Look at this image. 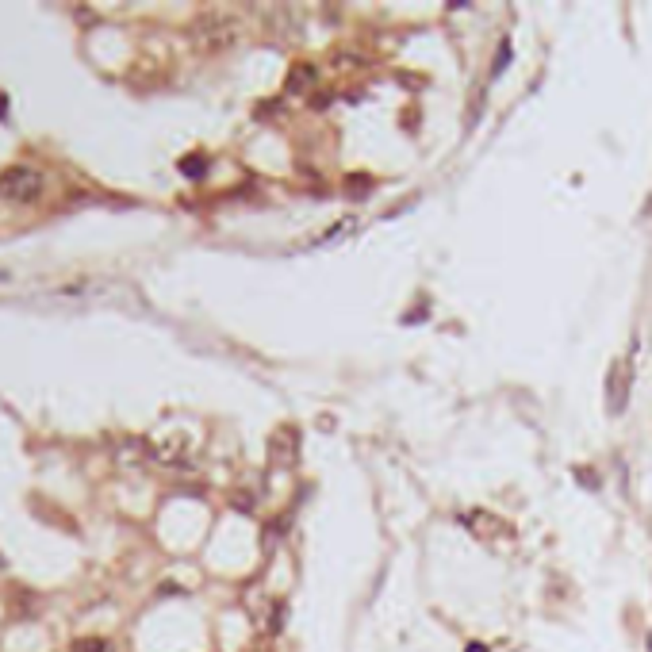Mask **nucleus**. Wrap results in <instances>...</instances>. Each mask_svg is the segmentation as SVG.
I'll return each mask as SVG.
<instances>
[{"label":"nucleus","mask_w":652,"mask_h":652,"mask_svg":"<svg viewBox=\"0 0 652 652\" xmlns=\"http://www.w3.org/2000/svg\"><path fill=\"white\" fill-rule=\"evenodd\" d=\"M43 196V173L31 170V165H8L0 173V200L8 203H31Z\"/></svg>","instance_id":"obj_2"},{"label":"nucleus","mask_w":652,"mask_h":652,"mask_svg":"<svg viewBox=\"0 0 652 652\" xmlns=\"http://www.w3.org/2000/svg\"><path fill=\"white\" fill-rule=\"evenodd\" d=\"M315 66L311 62H295L292 69H288V92H311L315 88Z\"/></svg>","instance_id":"obj_3"},{"label":"nucleus","mask_w":652,"mask_h":652,"mask_svg":"<svg viewBox=\"0 0 652 652\" xmlns=\"http://www.w3.org/2000/svg\"><path fill=\"white\" fill-rule=\"evenodd\" d=\"M629 384V365L622 361V368H614V377H610V411H622L626 407V388Z\"/></svg>","instance_id":"obj_4"},{"label":"nucleus","mask_w":652,"mask_h":652,"mask_svg":"<svg viewBox=\"0 0 652 652\" xmlns=\"http://www.w3.org/2000/svg\"><path fill=\"white\" fill-rule=\"evenodd\" d=\"M192 35L208 54H219V50H231L238 43L242 24H238V16H231V12H203L196 20V27H192Z\"/></svg>","instance_id":"obj_1"},{"label":"nucleus","mask_w":652,"mask_h":652,"mask_svg":"<svg viewBox=\"0 0 652 652\" xmlns=\"http://www.w3.org/2000/svg\"><path fill=\"white\" fill-rule=\"evenodd\" d=\"M353 231H357V219H353V215H346L342 223H334V227L319 238V242H315V246H326V242H338V238H346V234H353Z\"/></svg>","instance_id":"obj_6"},{"label":"nucleus","mask_w":652,"mask_h":652,"mask_svg":"<svg viewBox=\"0 0 652 652\" xmlns=\"http://www.w3.org/2000/svg\"><path fill=\"white\" fill-rule=\"evenodd\" d=\"M273 453H276V461H285V464L295 461V430L292 426H285V430L273 438Z\"/></svg>","instance_id":"obj_5"},{"label":"nucleus","mask_w":652,"mask_h":652,"mask_svg":"<svg viewBox=\"0 0 652 652\" xmlns=\"http://www.w3.org/2000/svg\"><path fill=\"white\" fill-rule=\"evenodd\" d=\"M507 62H511V47L502 43V54H499V62L492 66V73H502V69H507Z\"/></svg>","instance_id":"obj_8"},{"label":"nucleus","mask_w":652,"mask_h":652,"mask_svg":"<svg viewBox=\"0 0 652 652\" xmlns=\"http://www.w3.org/2000/svg\"><path fill=\"white\" fill-rule=\"evenodd\" d=\"M73 652H108V645L100 637H81V641H73Z\"/></svg>","instance_id":"obj_7"}]
</instances>
